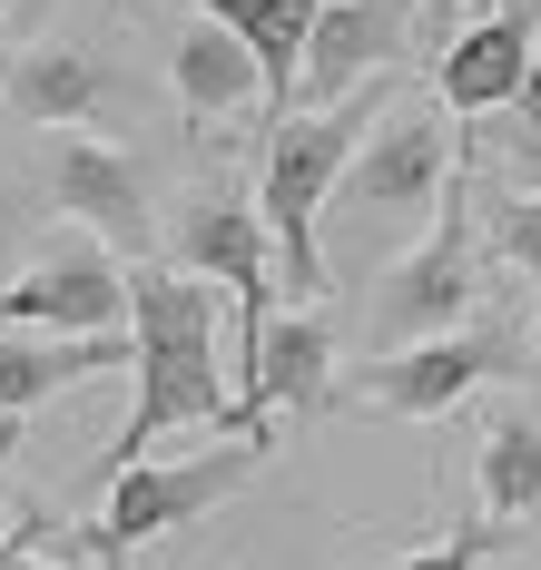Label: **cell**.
I'll use <instances>...</instances> for the list:
<instances>
[{
	"instance_id": "1",
	"label": "cell",
	"mask_w": 541,
	"mask_h": 570,
	"mask_svg": "<svg viewBox=\"0 0 541 570\" xmlns=\"http://www.w3.org/2000/svg\"><path fill=\"white\" fill-rule=\"evenodd\" d=\"M128 335H138V403L109 443V472H138L158 433H237V394L217 374V305L187 266H138L128 276Z\"/></svg>"
},
{
	"instance_id": "2",
	"label": "cell",
	"mask_w": 541,
	"mask_h": 570,
	"mask_svg": "<svg viewBox=\"0 0 541 570\" xmlns=\"http://www.w3.org/2000/svg\"><path fill=\"white\" fill-rule=\"evenodd\" d=\"M364 138H374V79H364L355 99H335V109H305V118H276V128H266L256 207H266V227H276V256H286V295H296V305L325 295L315 217H325V197L345 187V168H355Z\"/></svg>"
},
{
	"instance_id": "3",
	"label": "cell",
	"mask_w": 541,
	"mask_h": 570,
	"mask_svg": "<svg viewBox=\"0 0 541 570\" xmlns=\"http://www.w3.org/2000/svg\"><path fill=\"white\" fill-rule=\"evenodd\" d=\"M256 462H266V443H217V453H178V462L109 472V512L89 521L69 551H89L99 570H128V551H138V541H158V531H178V521L237 502L246 482H256Z\"/></svg>"
},
{
	"instance_id": "4",
	"label": "cell",
	"mask_w": 541,
	"mask_h": 570,
	"mask_svg": "<svg viewBox=\"0 0 541 570\" xmlns=\"http://www.w3.org/2000/svg\"><path fill=\"white\" fill-rule=\"evenodd\" d=\"M168 266H187V276L237 295V354H246V384H256L266 335H276V227H266V207L227 197V187H197L178 207V227H168Z\"/></svg>"
},
{
	"instance_id": "5",
	"label": "cell",
	"mask_w": 541,
	"mask_h": 570,
	"mask_svg": "<svg viewBox=\"0 0 541 570\" xmlns=\"http://www.w3.org/2000/svg\"><path fill=\"white\" fill-rule=\"evenodd\" d=\"M453 109H384L374 118V138L355 148V168L335 187V207H345V227H404L423 217L433 197H453Z\"/></svg>"
},
{
	"instance_id": "6",
	"label": "cell",
	"mask_w": 541,
	"mask_h": 570,
	"mask_svg": "<svg viewBox=\"0 0 541 570\" xmlns=\"http://www.w3.org/2000/svg\"><path fill=\"white\" fill-rule=\"evenodd\" d=\"M0 335H128V276L109 266V246H69L0 285Z\"/></svg>"
},
{
	"instance_id": "7",
	"label": "cell",
	"mask_w": 541,
	"mask_h": 570,
	"mask_svg": "<svg viewBox=\"0 0 541 570\" xmlns=\"http://www.w3.org/2000/svg\"><path fill=\"white\" fill-rule=\"evenodd\" d=\"M473 285H482V266H473V227H463V197H443V227H433L414 256L384 276V295H374V325H384V335H404V344L453 335V325L473 315Z\"/></svg>"
},
{
	"instance_id": "8",
	"label": "cell",
	"mask_w": 541,
	"mask_h": 570,
	"mask_svg": "<svg viewBox=\"0 0 541 570\" xmlns=\"http://www.w3.org/2000/svg\"><path fill=\"white\" fill-rule=\"evenodd\" d=\"M50 207L79 217L99 246H148V187L128 168V148H109V138L60 128V148H50Z\"/></svg>"
},
{
	"instance_id": "9",
	"label": "cell",
	"mask_w": 541,
	"mask_h": 570,
	"mask_svg": "<svg viewBox=\"0 0 541 570\" xmlns=\"http://www.w3.org/2000/svg\"><path fill=\"white\" fill-rule=\"evenodd\" d=\"M404 30H414V0H325L315 40H305V99L335 109L364 79H384L394 50H404Z\"/></svg>"
},
{
	"instance_id": "10",
	"label": "cell",
	"mask_w": 541,
	"mask_h": 570,
	"mask_svg": "<svg viewBox=\"0 0 541 570\" xmlns=\"http://www.w3.org/2000/svg\"><path fill=\"white\" fill-rule=\"evenodd\" d=\"M541 50V0H512V10H492V20H473L453 50H443V109L453 118H492L522 99V69H532Z\"/></svg>"
},
{
	"instance_id": "11",
	"label": "cell",
	"mask_w": 541,
	"mask_h": 570,
	"mask_svg": "<svg viewBox=\"0 0 541 570\" xmlns=\"http://www.w3.org/2000/svg\"><path fill=\"white\" fill-rule=\"evenodd\" d=\"M502 364H512V354L492 335H463V325H453V335H423V344H404V354H384V364L364 374V394L384 403V413L433 423V413H453V403L473 394L482 374H502Z\"/></svg>"
},
{
	"instance_id": "12",
	"label": "cell",
	"mask_w": 541,
	"mask_h": 570,
	"mask_svg": "<svg viewBox=\"0 0 541 570\" xmlns=\"http://www.w3.org/2000/svg\"><path fill=\"white\" fill-rule=\"evenodd\" d=\"M325 374H335V325L296 305L276 335H266V364H256V384L237 394V443H266L276 433V413H305V403H325Z\"/></svg>"
},
{
	"instance_id": "13",
	"label": "cell",
	"mask_w": 541,
	"mask_h": 570,
	"mask_svg": "<svg viewBox=\"0 0 541 570\" xmlns=\"http://www.w3.org/2000/svg\"><path fill=\"white\" fill-rule=\"evenodd\" d=\"M119 364H138V335H0V423Z\"/></svg>"
},
{
	"instance_id": "14",
	"label": "cell",
	"mask_w": 541,
	"mask_h": 570,
	"mask_svg": "<svg viewBox=\"0 0 541 570\" xmlns=\"http://www.w3.org/2000/svg\"><path fill=\"white\" fill-rule=\"evenodd\" d=\"M168 79H178V109L197 118V128H217V118H237L246 99H266V69H256V50H246V30H227V20L178 30Z\"/></svg>"
},
{
	"instance_id": "15",
	"label": "cell",
	"mask_w": 541,
	"mask_h": 570,
	"mask_svg": "<svg viewBox=\"0 0 541 570\" xmlns=\"http://www.w3.org/2000/svg\"><path fill=\"white\" fill-rule=\"evenodd\" d=\"M207 20H227L246 30V50L266 69V109L286 118V99L305 89V40H315V20H325V0H197Z\"/></svg>"
},
{
	"instance_id": "16",
	"label": "cell",
	"mask_w": 541,
	"mask_h": 570,
	"mask_svg": "<svg viewBox=\"0 0 541 570\" xmlns=\"http://www.w3.org/2000/svg\"><path fill=\"white\" fill-rule=\"evenodd\" d=\"M99 99H109V79H99V59H79V50H20V69H10V109L30 128H79Z\"/></svg>"
},
{
	"instance_id": "17",
	"label": "cell",
	"mask_w": 541,
	"mask_h": 570,
	"mask_svg": "<svg viewBox=\"0 0 541 570\" xmlns=\"http://www.w3.org/2000/svg\"><path fill=\"white\" fill-rule=\"evenodd\" d=\"M473 482H482V521L541 512V413H502V423L482 433Z\"/></svg>"
},
{
	"instance_id": "18",
	"label": "cell",
	"mask_w": 541,
	"mask_h": 570,
	"mask_svg": "<svg viewBox=\"0 0 541 570\" xmlns=\"http://www.w3.org/2000/svg\"><path fill=\"white\" fill-rule=\"evenodd\" d=\"M502 256H512L522 276H541V187H532V197H512V207H502Z\"/></svg>"
},
{
	"instance_id": "19",
	"label": "cell",
	"mask_w": 541,
	"mask_h": 570,
	"mask_svg": "<svg viewBox=\"0 0 541 570\" xmlns=\"http://www.w3.org/2000/svg\"><path fill=\"white\" fill-rule=\"evenodd\" d=\"M394 570H473V541H433V551H414V561H394Z\"/></svg>"
},
{
	"instance_id": "20",
	"label": "cell",
	"mask_w": 541,
	"mask_h": 570,
	"mask_svg": "<svg viewBox=\"0 0 541 570\" xmlns=\"http://www.w3.org/2000/svg\"><path fill=\"white\" fill-rule=\"evenodd\" d=\"M512 109H522V128H541V50H532V69H522V99H512Z\"/></svg>"
},
{
	"instance_id": "21",
	"label": "cell",
	"mask_w": 541,
	"mask_h": 570,
	"mask_svg": "<svg viewBox=\"0 0 541 570\" xmlns=\"http://www.w3.org/2000/svg\"><path fill=\"white\" fill-rule=\"evenodd\" d=\"M10 570H60V561H50V551H30V531H20V541H10Z\"/></svg>"
},
{
	"instance_id": "22",
	"label": "cell",
	"mask_w": 541,
	"mask_h": 570,
	"mask_svg": "<svg viewBox=\"0 0 541 570\" xmlns=\"http://www.w3.org/2000/svg\"><path fill=\"white\" fill-rule=\"evenodd\" d=\"M10 443H20V423H0V462H10Z\"/></svg>"
},
{
	"instance_id": "23",
	"label": "cell",
	"mask_w": 541,
	"mask_h": 570,
	"mask_svg": "<svg viewBox=\"0 0 541 570\" xmlns=\"http://www.w3.org/2000/svg\"><path fill=\"white\" fill-rule=\"evenodd\" d=\"M0 570H10V541H0Z\"/></svg>"
},
{
	"instance_id": "24",
	"label": "cell",
	"mask_w": 541,
	"mask_h": 570,
	"mask_svg": "<svg viewBox=\"0 0 541 570\" xmlns=\"http://www.w3.org/2000/svg\"><path fill=\"white\" fill-rule=\"evenodd\" d=\"M0 10H10V0H0Z\"/></svg>"
},
{
	"instance_id": "25",
	"label": "cell",
	"mask_w": 541,
	"mask_h": 570,
	"mask_svg": "<svg viewBox=\"0 0 541 570\" xmlns=\"http://www.w3.org/2000/svg\"><path fill=\"white\" fill-rule=\"evenodd\" d=\"M443 10H453V0H443Z\"/></svg>"
}]
</instances>
